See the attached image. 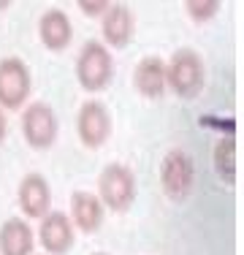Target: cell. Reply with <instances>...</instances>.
<instances>
[{"label": "cell", "instance_id": "obj_14", "mask_svg": "<svg viewBox=\"0 0 244 255\" xmlns=\"http://www.w3.org/2000/svg\"><path fill=\"white\" fill-rule=\"evenodd\" d=\"M33 253V231L24 220H5L0 228V255H30Z\"/></svg>", "mask_w": 244, "mask_h": 255}, {"label": "cell", "instance_id": "obj_12", "mask_svg": "<svg viewBox=\"0 0 244 255\" xmlns=\"http://www.w3.org/2000/svg\"><path fill=\"white\" fill-rule=\"evenodd\" d=\"M133 82L144 98H160L166 93V63L160 57H144L136 65Z\"/></svg>", "mask_w": 244, "mask_h": 255}, {"label": "cell", "instance_id": "obj_18", "mask_svg": "<svg viewBox=\"0 0 244 255\" xmlns=\"http://www.w3.org/2000/svg\"><path fill=\"white\" fill-rule=\"evenodd\" d=\"M5 130H8V123H5V114H3V109H0V141L5 138Z\"/></svg>", "mask_w": 244, "mask_h": 255}, {"label": "cell", "instance_id": "obj_5", "mask_svg": "<svg viewBox=\"0 0 244 255\" xmlns=\"http://www.w3.org/2000/svg\"><path fill=\"white\" fill-rule=\"evenodd\" d=\"M22 133L30 147L49 149L57 138V117L49 103H30L22 114Z\"/></svg>", "mask_w": 244, "mask_h": 255}, {"label": "cell", "instance_id": "obj_7", "mask_svg": "<svg viewBox=\"0 0 244 255\" xmlns=\"http://www.w3.org/2000/svg\"><path fill=\"white\" fill-rule=\"evenodd\" d=\"M76 133L84 141V147H90V149H98V147L106 144V138L112 136V117H109V112L103 109V103L87 101L79 109Z\"/></svg>", "mask_w": 244, "mask_h": 255}, {"label": "cell", "instance_id": "obj_16", "mask_svg": "<svg viewBox=\"0 0 244 255\" xmlns=\"http://www.w3.org/2000/svg\"><path fill=\"white\" fill-rule=\"evenodd\" d=\"M185 8H187V14H190V19L206 22L220 11V3H215V0H190V3H185Z\"/></svg>", "mask_w": 244, "mask_h": 255}, {"label": "cell", "instance_id": "obj_10", "mask_svg": "<svg viewBox=\"0 0 244 255\" xmlns=\"http://www.w3.org/2000/svg\"><path fill=\"white\" fill-rule=\"evenodd\" d=\"M103 38L114 49H125L133 41V11L127 5H109L103 14Z\"/></svg>", "mask_w": 244, "mask_h": 255}, {"label": "cell", "instance_id": "obj_6", "mask_svg": "<svg viewBox=\"0 0 244 255\" xmlns=\"http://www.w3.org/2000/svg\"><path fill=\"white\" fill-rule=\"evenodd\" d=\"M30 95V71L22 60L5 57L0 63V106L19 109Z\"/></svg>", "mask_w": 244, "mask_h": 255}, {"label": "cell", "instance_id": "obj_1", "mask_svg": "<svg viewBox=\"0 0 244 255\" xmlns=\"http://www.w3.org/2000/svg\"><path fill=\"white\" fill-rule=\"evenodd\" d=\"M166 87L179 98H195L204 87V63L193 49H179L166 68Z\"/></svg>", "mask_w": 244, "mask_h": 255}, {"label": "cell", "instance_id": "obj_2", "mask_svg": "<svg viewBox=\"0 0 244 255\" xmlns=\"http://www.w3.org/2000/svg\"><path fill=\"white\" fill-rule=\"evenodd\" d=\"M98 190H101L103 206H109L112 212H127L136 198V177L127 166L112 163L103 168L101 179H98Z\"/></svg>", "mask_w": 244, "mask_h": 255}, {"label": "cell", "instance_id": "obj_4", "mask_svg": "<svg viewBox=\"0 0 244 255\" xmlns=\"http://www.w3.org/2000/svg\"><path fill=\"white\" fill-rule=\"evenodd\" d=\"M160 182H163V190H166L168 198H174V201L187 198L193 190V182H195L193 160L182 149L168 152L163 157V166H160Z\"/></svg>", "mask_w": 244, "mask_h": 255}, {"label": "cell", "instance_id": "obj_17", "mask_svg": "<svg viewBox=\"0 0 244 255\" xmlns=\"http://www.w3.org/2000/svg\"><path fill=\"white\" fill-rule=\"evenodd\" d=\"M79 8H82L84 14H90V16H103L109 11V3H87V0H82Z\"/></svg>", "mask_w": 244, "mask_h": 255}, {"label": "cell", "instance_id": "obj_8", "mask_svg": "<svg viewBox=\"0 0 244 255\" xmlns=\"http://www.w3.org/2000/svg\"><path fill=\"white\" fill-rule=\"evenodd\" d=\"M41 245L52 255H65L73 245V223L63 212H49L41 220Z\"/></svg>", "mask_w": 244, "mask_h": 255}, {"label": "cell", "instance_id": "obj_13", "mask_svg": "<svg viewBox=\"0 0 244 255\" xmlns=\"http://www.w3.org/2000/svg\"><path fill=\"white\" fill-rule=\"evenodd\" d=\"M38 33H41V41H44L46 49L52 52H60L71 44L73 38V27H71V19L63 14L60 8H52L41 16V25H38Z\"/></svg>", "mask_w": 244, "mask_h": 255}, {"label": "cell", "instance_id": "obj_9", "mask_svg": "<svg viewBox=\"0 0 244 255\" xmlns=\"http://www.w3.org/2000/svg\"><path fill=\"white\" fill-rule=\"evenodd\" d=\"M19 206L27 217H46L52 206V190L49 182L38 174H27L19 182Z\"/></svg>", "mask_w": 244, "mask_h": 255}, {"label": "cell", "instance_id": "obj_11", "mask_svg": "<svg viewBox=\"0 0 244 255\" xmlns=\"http://www.w3.org/2000/svg\"><path fill=\"white\" fill-rule=\"evenodd\" d=\"M71 217H73V226L84 234H95L103 223V204L101 198L93 196V193H73L71 198Z\"/></svg>", "mask_w": 244, "mask_h": 255}, {"label": "cell", "instance_id": "obj_19", "mask_svg": "<svg viewBox=\"0 0 244 255\" xmlns=\"http://www.w3.org/2000/svg\"><path fill=\"white\" fill-rule=\"evenodd\" d=\"M95 255H106V253H95Z\"/></svg>", "mask_w": 244, "mask_h": 255}, {"label": "cell", "instance_id": "obj_15", "mask_svg": "<svg viewBox=\"0 0 244 255\" xmlns=\"http://www.w3.org/2000/svg\"><path fill=\"white\" fill-rule=\"evenodd\" d=\"M236 163H239V149H236V138L225 136L217 141L215 147V168L225 182H236Z\"/></svg>", "mask_w": 244, "mask_h": 255}, {"label": "cell", "instance_id": "obj_3", "mask_svg": "<svg viewBox=\"0 0 244 255\" xmlns=\"http://www.w3.org/2000/svg\"><path fill=\"white\" fill-rule=\"evenodd\" d=\"M112 74H114V63H112V54L106 52V46L98 44V41L84 44V49L79 52V60H76L79 84L90 93H98L112 82Z\"/></svg>", "mask_w": 244, "mask_h": 255}]
</instances>
